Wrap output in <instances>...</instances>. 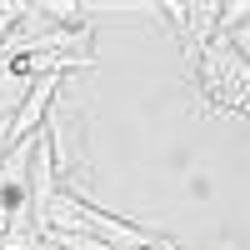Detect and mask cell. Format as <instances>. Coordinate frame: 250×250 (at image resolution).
I'll return each mask as SVG.
<instances>
[{"label":"cell","instance_id":"1","mask_svg":"<svg viewBox=\"0 0 250 250\" xmlns=\"http://www.w3.org/2000/svg\"><path fill=\"white\" fill-rule=\"evenodd\" d=\"M200 85L210 95V105L230 110V115H250V65L230 40H215L210 50L200 55Z\"/></svg>","mask_w":250,"mask_h":250},{"label":"cell","instance_id":"2","mask_svg":"<svg viewBox=\"0 0 250 250\" xmlns=\"http://www.w3.org/2000/svg\"><path fill=\"white\" fill-rule=\"evenodd\" d=\"M45 140H50V160H55V180L60 190H70L80 175V150H85V110L60 90L45 110Z\"/></svg>","mask_w":250,"mask_h":250},{"label":"cell","instance_id":"4","mask_svg":"<svg viewBox=\"0 0 250 250\" xmlns=\"http://www.w3.org/2000/svg\"><path fill=\"white\" fill-rule=\"evenodd\" d=\"M40 20H50V25H65V30H80L85 25V10L70 5V0H45V5H35Z\"/></svg>","mask_w":250,"mask_h":250},{"label":"cell","instance_id":"6","mask_svg":"<svg viewBox=\"0 0 250 250\" xmlns=\"http://www.w3.org/2000/svg\"><path fill=\"white\" fill-rule=\"evenodd\" d=\"M240 25H250V0H235V5H220V40L235 35Z\"/></svg>","mask_w":250,"mask_h":250},{"label":"cell","instance_id":"8","mask_svg":"<svg viewBox=\"0 0 250 250\" xmlns=\"http://www.w3.org/2000/svg\"><path fill=\"white\" fill-rule=\"evenodd\" d=\"M145 250H180V245H175V240H165V235H155V240L145 245Z\"/></svg>","mask_w":250,"mask_h":250},{"label":"cell","instance_id":"7","mask_svg":"<svg viewBox=\"0 0 250 250\" xmlns=\"http://www.w3.org/2000/svg\"><path fill=\"white\" fill-rule=\"evenodd\" d=\"M225 40H230V45H235V50L245 55V65H250V25H240L235 35H225Z\"/></svg>","mask_w":250,"mask_h":250},{"label":"cell","instance_id":"3","mask_svg":"<svg viewBox=\"0 0 250 250\" xmlns=\"http://www.w3.org/2000/svg\"><path fill=\"white\" fill-rule=\"evenodd\" d=\"M35 90V80H25L15 65L0 60V120H15V110L25 105V95Z\"/></svg>","mask_w":250,"mask_h":250},{"label":"cell","instance_id":"5","mask_svg":"<svg viewBox=\"0 0 250 250\" xmlns=\"http://www.w3.org/2000/svg\"><path fill=\"white\" fill-rule=\"evenodd\" d=\"M40 245H55V250H110V245H100L90 230H50Z\"/></svg>","mask_w":250,"mask_h":250}]
</instances>
